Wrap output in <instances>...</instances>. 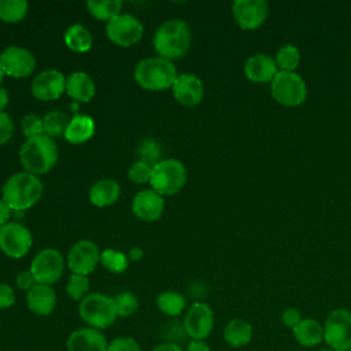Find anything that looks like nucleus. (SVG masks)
<instances>
[{
    "label": "nucleus",
    "instance_id": "nucleus-29",
    "mask_svg": "<svg viewBox=\"0 0 351 351\" xmlns=\"http://www.w3.org/2000/svg\"><path fill=\"white\" fill-rule=\"evenodd\" d=\"M156 306L163 314L170 317H177L184 311L186 306V300L180 292L165 291L158 295Z\"/></svg>",
    "mask_w": 351,
    "mask_h": 351
},
{
    "label": "nucleus",
    "instance_id": "nucleus-42",
    "mask_svg": "<svg viewBox=\"0 0 351 351\" xmlns=\"http://www.w3.org/2000/svg\"><path fill=\"white\" fill-rule=\"evenodd\" d=\"M15 303V292L14 289L5 284L0 282V308H10Z\"/></svg>",
    "mask_w": 351,
    "mask_h": 351
},
{
    "label": "nucleus",
    "instance_id": "nucleus-36",
    "mask_svg": "<svg viewBox=\"0 0 351 351\" xmlns=\"http://www.w3.org/2000/svg\"><path fill=\"white\" fill-rule=\"evenodd\" d=\"M115 310L118 317H129L138 308V300L132 292H121L114 298Z\"/></svg>",
    "mask_w": 351,
    "mask_h": 351
},
{
    "label": "nucleus",
    "instance_id": "nucleus-16",
    "mask_svg": "<svg viewBox=\"0 0 351 351\" xmlns=\"http://www.w3.org/2000/svg\"><path fill=\"white\" fill-rule=\"evenodd\" d=\"M32 95L41 101H52L66 92V77L55 69L38 73L32 81Z\"/></svg>",
    "mask_w": 351,
    "mask_h": 351
},
{
    "label": "nucleus",
    "instance_id": "nucleus-41",
    "mask_svg": "<svg viewBox=\"0 0 351 351\" xmlns=\"http://www.w3.org/2000/svg\"><path fill=\"white\" fill-rule=\"evenodd\" d=\"M15 284L21 291L29 292L34 285H37V281L30 270H23L21 273H18V276L15 278Z\"/></svg>",
    "mask_w": 351,
    "mask_h": 351
},
{
    "label": "nucleus",
    "instance_id": "nucleus-30",
    "mask_svg": "<svg viewBox=\"0 0 351 351\" xmlns=\"http://www.w3.org/2000/svg\"><path fill=\"white\" fill-rule=\"evenodd\" d=\"M29 4L25 0H0V19L7 23H18L25 19Z\"/></svg>",
    "mask_w": 351,
    "mask_h": 351
},
{
    "label": "nucleus",
    "instance_id": "nucleus-11",
    "mask_svg": "<svg viewBox=\"0 0 351 351\" xmlns=\"http://www.w3.org/2000/svg\"><path fill=\"white\" fill-rule=\"evenodd\" d=\"M33 245L30 230L19 222H7L0 228V250L10 258L25 256Z\"/></svg>",
    "mask_w": 351,
    "mask_h": 351
},
{
    "label": "nucleus",
    "instance_id": "nucleus-2",
    "mask_svg": "<svg viewBox=\"0 0 351 351\" xmlns=\"http://www.w3.org/2000/svg\"><path fill=\"white\" fill-rule=\"evenodd\" d=\"M191 37V29L186 22L181 19H169L156 29L154 48L160 58L174 60L189 51Z\"/></svg>",
    "mask_w": 351,
    "mask_h": 351
},
{
    "label": "nucleus",
    "instance_id": "nucleus-14",
    "mask_svg": "<svg viewBox=\"0 0 351 351\" xmlns=\"http://www.w3.org/2000/svg\"><path fill=\"white\" fill-rule=\"evenodd\" d=\"M101 251L92 240H78L67 254V266L75 274H90L100 263Z\"/></svg>",
    "mask_w": 351,
    "mask_h": 351
},
{
    "label": "nucleus",
    "instance_id": "nucleus-3",
    "mask_svg": "<svg viewBox=\"0 0 351 351\" xmlns=\"http://www.w3.org/2000/svg\"><path fill=\"white\" fill-rule=\"evenodd\" d=\"M19 160L25 171L36 176L45 174L58 160V147L47 134L26 138L19 149Z\"/></svg>",
    "mask_w": 351,
    "mask_h": 351
},
{
    "label": "nucleus",
    "instance_id": "nucleus-7",
    "mask_svg": "<svg viewBox=\"0 0 351 351\" xmlns=\"http://www.w3.org/2000/svg\"><path fill=\"white\" fill-rule=\"evenodd\" d=\"M270 92L276 101L285 107H298L307 97V85L295 71H278L270 82Z\"/></svg>",
    "mask_w": 351,
    "mask_h": 351
},
{
    "label": "nucleus",
    "instance_id": "nucleus-23",
    "mask_svg": "<svg viewBox=\"0 0 351 351\" xmlns=\"http://www.w3.org/2000/svg\"><path fill=\"white\" fill-rule=\"evenodd\" d=\"M121 195L119 184L111 178H103L95 182L89 189V202L96 207L114 204Z\"/></svg>",
    "mask_w": 351,
    "mask_h": 351
},
{
    "label": "nucleus",
    "instance_id": "nucleus-28",
    "mask_svg": "<svg viewBox=\"0 0 351 351\" xmlns=\"http://www.w3.org/2000/svg\"><path fill=\"white\" fill-rule=\"evenodd\" d=\"M123 3L121 0H88L86 8L99 21L108 22L121 14Z\"/></svg>",
    "mask_w": 351,
    "mask_h": 351
},
{
    "label": "nucleus",
    "instance_id": "nucleus-38",
    "mask_svg": "<svg viewBox=\"0 0 351 351\" xmlns=\"http://www.w3.org/2000/svg\"><path fill=\"white\" fill-rule=\"evenodd\" d=\"M21 129L26 138H32L44 134L43 119L34 114H26L21 121Z\"/></svg>",
    "mask_w": 351,
    "mask_h": 351
},
{
    "label": "nucleus",
    "instance_id": "nucleus-46",
    "mask_svg": "<svg viewBox=\"0 0 351 351\" xmlns=\"http://www.w3.org/2000/svg\"><path fill=\"white\" fill-rule=\"evenodd\" d=\"M152 351H184V350H182L181 346L177 344V343L166 341V343H162V344L156 346Z\"/></svg>",
    "mask_w": 351,
    "mask_h": 351
},
{
    "label": "nucleus",
    "instance_id": "nucleus-21",
    "mask_svg": "<svg viewBox=\"0 0 351 351\" xmlns=\"http://www.w3.org/2000/svg\"><path fill=\"white\" fill-rule=\"evenodd\" d=\"M26 303L32 313L49 315L56 306V293L51 285L37 284L27 292Z\"/></svg>",
    "mask_w": 351,
    "mask_h": 351
},
{
    "label": "nucleus",
    "instance_id": "nucleus-6",
    "mask_svg": "<svg viewBox=\"0 0 351 351\" xmlns=\"http://www.w3.org/2000/svg\"><path fill=\"white\" fill-rule=\"evenodd\" d=\"M186 181V169L178 159H162L152 167L151 189L160 196L178 193Z\"/></svg>",
    "mask_w": 351,
    "mask_h": 351
},
{
    "label": "nucleus",
    "instance_id": "nucleus-49",
    "mask_svg": "<svg viewBox=\"0 0 351 351\" xmlns=\"http://www.w3.org/2000/svg\"><path fill=\"white\" fill-rule=\"evenodd\" d=\"M4 71H3V69H1V66H0V84L3 82V80H4Z\"/></svg>",
    "mask_w": 351,
    "mask_h": 351
},
{
    "label": "nucleus",
    "instance_id": "nucleus-43",
    "mask_svg": "<svg viewBox=\"0 0 351 351\" xmlns=\"http://www.w3.org/2000/svg\"><path fill=\"white\" fill-rule=\"evenodd\" d=\"M302 314L298 308H293V307H289L287 310H284V313L281 314V321L285 326L288 328H295L296 325H299V322L302 321Z\"/></svg>",
    "mask_w": 351,
    "mask_h": 351
},
{
    "label": "nucleus",
    "instance_id": "nucleus-44",
    "mask_svg": "<svg viewBox=\"0 0 351 351\" xmlns=\"http://www.w3.org/2000/svg\"><path fill=\"white\" fill-rule=\"evenodd\" d=\"M11 214H12L11 208H10V207L7 206V203L0 197V228L4 226V225L8 222Z\"/></svg>",
    "mask_w": 351,
    "mask_h": 351
},
{
    "label": "nucleus",
    "instance_id": "nucleus-15",
    "mask_svg": "<svg viewBox=\"0 0 351 351\" xmlns=\"http://www.w3.org/2000/svg\"><path fill=\"white\" fill-rule=\"evenodd\" d=\"M232 14L239 27L255 30L265 23L269 7L263 0H236L232 4Z\"/></svg>",
    "mask_w": 351,
    "mask_h": 351
},
{
    "label": "nucleus",
    "instance_id": "nucleus-4",
    "mask_svg": "<svg viewBox=\"0 0 351 351\" xmlns=\"http://www.w3.org/2000/svg\"><path fill=\"white\" fill-rule=\"evenodd\" d=\"M177 75L174 63L160 56L140 60L133 71L134 81L147 90H166L173 86Z\"/></svg>",
    "mask_w": 351,
    "mask_h": 351
},
{
    "label": "nucleus",
    "instance_id": "nucleus-48",
    "mask_svg": "<svg viewBox=\"0 0 351 351\" xmlns=\"http://www.w3.org/2000/svg\"><path fill=\"white\" fill-rule=\"evenodd\" d=\"M8 100H10L8 92H7L4 88L0 86V111H3V110L7 107Z\"/></svg>",
    "mask_w": 351,
    "mask_h": 351
},
{
    "label": "nucleus",
    "instance_id": "nucleus-32",
    "mask_svg": "<svg viewBox=\"0 0 351 351\" xmlns=\"http://www.w3.org/2000/svg\"><path fill=\"white\" fill-rule=\"evenodd\" d=\"M100 263L108 271L114 274H121L128 269L129 258L121 251L107 248V250H103L100 254Z\"/></svg>",
    "mask_w": 351,
    "mask_h": 351
},
{
    "label": "nucleus",
    "instance_id": "nucleus-24",
    "mask_svg": "<svg viewBox=\"0 0 351 351\" xmlns=\"http://www.w3.org/2000/svg\"><path fill=\"white\" fill-rule=\"evenodd\" d=\"M95 134V121L89 115L75 114L66 129L64 138L71 144L86 143Z\"/></svg>",
    "mask_w": 351,
    "mask_h": 351
},
{
    "label": "nucleus",
    "instance_id": "nucleus-27",
    "mask_svg": "<svg viewBox=\"0 0 351 351\" xmlns=\"http://www.w3.org/2000/svg\"><path fill=\"white\" fill-rule=\"evenodd\" d=\"M63 40L66 47L73 52H88L93 44V37L90 32L80 23L71 25L64 32Z\"/></svg>",
    "mask_w": 351,
    "mask_h": 351
},
{
    "label": "nucleus",
    "instance_id": "nucleus-25",
    "mask_svg": "<svg viewBox=\"0 0 351 351\" xmlns=\"http://www.w3.org/2000/svg\"><path fill=\"white\" fill-rule=\"evenodd\" d=\"M295 339L304 347L318 346L324 340V326L314 318H304L293 329Z\"/></svg>",
    "mask_w": 351,
    "mask_h": 351
},
{
    "label": "nucleus",
    "instance_id": "nucleus-39",
    "mask_svg": "<svg viewBox=\"0 0 351 351\" xmlns=\"http://www.w3.org/2000/svg\"><path fill=\"white\" fill-rule=\"evenodd\" d=\"M107 351H141L137 340L133 337H117L108 343Z\"/></svg>",
    "mask_w": 351,
    "mask_h": 351
},
{
    "label": "nucleus",
    "instance_id": "nucleus-20",
    "mask_svg": "<svg viewBox=\"0 0 351 351\" xmlns=\"http://www.w3.org/2000/svg\"><path fill=\"white\" fill-rule=\"evenodd\" d=\"M278 73L276 59L267 53H256L250 56L244 63L245 77L256 84L271 82Z\"/></svg>",
    "mask_w": 351,
    "mask_h": 351
},
{
    "label": "nucleus",
    "instance_id": "nucleus-1",
    "mask_svg": "<svg viewBox=\"0 0 351 351\" xmlns=\"http://www.w3.org/2000/svg\"><path fill=\"white\" fill-rule=\"evenodd\" d=\"M44 191L43 181L38 176L29 171H19L10 176L1 188V199L11 211L23 213L33 207Z\"/></svg>",
    "mask_w": 351,
    "mask_h": 351
},
{
    "label": "nucleus",
    "instance_id": "nucleus-19",
    "mask_svg": "<svg viewBox=\"0 0 351 351\" xmlns=\"http://www.w3.org/2000/svg\"><path fill=\"white\" fill-rule=\"evenodd\" d=\"M66 348L67 351H107L108 341L100 330L85 326L69 335Z\"/></svg>",
    "mask_w": 351,
    "mask_h": 351
},
{
    "label": "nucleus",
    "instance_id": "nucleus-8",
    "mask_svg": "<svg viewBox=\"0 0 351 351\" xmlns=\"http://www.w3.org/2000/svg\"><path fill=\"white\" fill-rule=\"evenodd\" d=\"M324 340L333 351L351 350V313L336 308L329 313L324 324Z\"/></svg>",
    "mask_w": 351,
    "mask_h": 351
},
{
    "label": "nucleus",
    "instance_id": "nucleus-17",
    "mask_svg": "<svg viewBox=\"0 0 351 351\" xmlns=\"http://www.w3.org/2000/svg\"><path fill=\"white\" fill-rule=\"evenodd\" d=\"M171 90L176 100L185 107L197 106L204 96L203 82L199 77L191 73L178 74L171 86Z\"/></svg>",
    "mask_w": 351,
    "mask_h": 351
},
{
    "label": "nucleus",
    "instance_id": "nucleus-33",
    "mask_svg": "<svg viewBox=\"0 0 351 351\" xmlns=\"http://www.w3.org/2000/svg\"><path fill=\"white\" fill-rule=\"evenodd\" d=\"M274 59L280 71H295L300 62V52L296 47L285 44L277 51Z\"/></svg>",
    "mask_w": 351,
    "mask_h": 351
},
{
    "label": "nucleus",
    "instance_id": "nucleus-45",
    "mask_svg": "<svg viewBox=\"0 0 351 351\" xmlns=\"http://www.w3.org/2000/svg\"><path fill=\"white\" fill-rule=\"evenodd\" d=\"M184 351H210V347L204 340H192Z\"/></svg>",
    "mask_w": 351,
    "mask_h": 351
},
{
    "label": "nucleus",
    "instance_id": "nucleus-31",
    "mask_svg": "<svg viewBox=\"0 0 351 351\" xmlns=\"http://www.w3.org/2000/svg\"><path fill=\"white\" fill-rule=\"evenodd\" d=\"M43 123H44V134L49 136L51 138L53 137H64L66 129L70 123V118L67 117V114L55 110L48 112L44 118H43Z\"/></svg>",
    "mask_w": 351,
    "mask_h": 351
},
{
    "label": "nucleus",
    "instance_id": "nucleus-47",
    "mask_svg": "<svg viewBox=\"0 0 351 351\" xmlns=\"http://www.w3.org/2000/svg\"><path fill=\"white\" fill-rule=\"evenodd\" d=\"M143 255H144V251H143L140 247H133V248L129 251L128 258H129L130 261H140V259L143 258Z\"/></svg>",
    "mask_w": 351,
    "mask_h": 351
},
{
    "label": "nucleus",
    "instance_id": "nucleus-9",
    "mask_svg": "<svg viewBox=\"0 0 351 351\" xmlns=\"http://www.w3.org/2000/svg\"><path fill=\"white\" fill-rule=\"evenodd\" d=\"M144 33L141 22L132 14H119L106 23V34L118 47H132L137 44Z\"/></svg>",
    "mask_w": 351,
    "mask_h": 351
},
{
    "label": "nucleus",
    "instance_id": "nucleus-34",
    "mask_svg": "<svg viewBox=\"0 0 351 351\" xmlns=\"http://www.w3.org/2000/svg\"><path fill=\"white\" fill-rule=\"evenodd\" d=\"M137 154L140 156V160H143V162H145L151 166H154V165H156L158 162L162 160L160 159L162 147L156 140H154L151 137L144 138V140L140 141V144L137 147Z\"/></svg>",
    "mask_w": 351,
    "mask_h": 351
},
{
    "label": "nucleus",
    "instance_id": "nucleus-37",
    "mask_svg": "<svg viewBox=\"0 0 351 351\" xmlns=\"http://www.w3.org/2000/svg\"><path fill=\"white\" fill-rule=\"evenodd\" d=\"M152 167L154 166H151L143 160H137V162L132 163V166L129 167L128 177L134 184H147L151 181Z\"/></svg>",
    "mask_w": 351,
    "mask_h": 351
},
{
    "label": "nucleus",
    "instance_id": "nucleus-10",
    "mask_svg": "<svg viewBox=\"0 0 351 351\" xmlns=\"http://www.w3.org/2000/svg\"><path fill=\"white\" fill-rule=\"evenodd\" d=\"M64 259L62 254L55 248H44L33 258L30 263V271L34 276L37 284L52 285L63 274Z\"/></svg>",
    "mask_w": 351,
    "mask_h": 351
},
{
    "label": "nucleus",
    "instance_id": "nucleus-51",
    "mask_svg": "<svg viewBox=\"0 0 351 351\" xmlns=\"http://www.w3.org/2000/svg\"><path fill=\"white\" fill-rule=\"evenodd\" d=\"M348 351H351V350H348Z\"/></svg>",
    "mask_w": 351,
    "mask_h": 351
},
{
    "label": "nucleus",
    "instance_id": "nucleus-18",
    "mask_svg": "<svg viewBox=\"0 0 351 351\" xmlns=\"http://www.w3.org/2000/svg\"><path fill=\"white\" fill-rule=\"evenodd\" d=\"M163 210L165 200L154 189H143L133 197L132 211L138 219L144 222H154L159 219L163 214Z\"/></svg>",
    "mask_w": 351,
    "mask_h": 351
},
{
    "label": "nucleus",
    "instance_id": "nucleus-50",
    "mask_svg": "<svg viewBox=\"0 0 351 351\" xmlns=\"http://www.w3.org/2000/svg\"><path fill=\"white\" fill-rule=\"evenodd\" d=\"M319 351H333L332 348H322V350H319Z\"/></svg>",
    "mask_w": 351,
    "mask_h": 351
},
{
    "label": "nucleus",
    "instance_id": "nucleus-35",
    "mask_svg": "<svg viewBox=\"0 0 351 351\" xmlns=\"http://www.w3.org/2000/svg\"><path fill=\"white\" fill-rule=\"evenodd\" d=\"M66 292L73 300L81 302L85 296L89 295L88 293L89 292V278H88V276L73 273L69 277V281L66 284Z\"/></svg>",
    "mask_w": 351,
    "mask_h": 351
},
{
    "label": "nucleus",
    "instance_id": "nucleus-5",
    "mask_svg": "<svg viewBox=\"0 0 351 351\" xmlns=\"http://www.w3.org/2000/svg\"><path fill=\"white\" fill-rule=\"evenodd\" d=\"M78 314L89 328L97 330L108 328L118 317L114 298L99 292L89 293L80 302Z\"/></svg>",
    "mask_w": 351,
    "mask_h": 351
},
{
    "label": "nucleus",
    "instance_id": "nucleus-22",
    "mask_svg": "<svg viewBox=\"0 0 351 351\" xmlns=\"http://www.w3.org/2000/svg\"><path fill=\"white\" fill-rule=\"evenodd\" d=\"M66 93L74 101L88 103L96 93V85L90 75L84 71H75L66 78Z\"/></svg>",
    "mask_w": 351,
    "mask_h": 351
},
{
    "label": "nucleus",
    "instance_id": "nucleus-26",
    "mask_svg": "<svg viewBox=\"0 0 351 351\" xmlns=\"http://www.w3.org/2000/svg\"><path fill=\"white\" fill-rule=\"evenodd\" d=\"M223 339L232 347L247 346L252 339V326L245 319L234 318L226 324Z\"/></svg>",
    "mask_w": 351,
    "mask_h": 351
},
{
    "label": "nucleus",
    "instance_id": "nucleus-40",
    "mask_svg": "<svg viewBox=\"0 0 351 351\" xmlns=\"http://www.w3.org/2000/svg\"><path fill=\"white\" fill-rule=\"evenodd\" d=\"M12 134H14V122L11 117L7 112L0 111V145L7 144L11 140Z\"/></svg>",
    "mask_w": 351,
    "mask_h": 351
},
{
    "label": "nucleus",
    "instance_id": "nucleus-13",
    "mask_svg": "<svg viewBox=\"0 0 351 351\" xmlns=\"http://www.w3.org/2000/svg\"><path fill=\"white\" fill-rule=\"evenodd\" d=\"M182 325L192 340H204L214 328V313L207 303L196 302L185 313Z\"/></svg>",
    "mask_w": 351,
    "mask_h": 351
},
{
    "label": "nucleus",
    "instance_id": "nucleus-12",
    "mask_svg": "<svg viewBox=\"0 0 351 351\" xmlns=\"http://www.w3.org/2000/svg\"><path fill=\"white\" fill-rule=\"evenodd\" d=\"M0 66L5 75L12 78H25L34 71L36 58L29 49L11 45L0 53Z\"/></svg>",
    "mask_w": 351,
    "mask_h": 351
}]
</instances>
